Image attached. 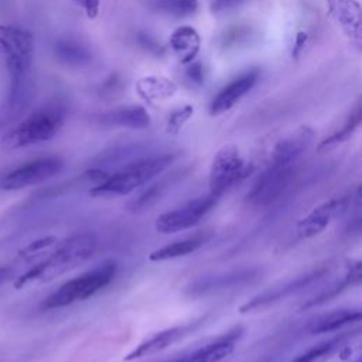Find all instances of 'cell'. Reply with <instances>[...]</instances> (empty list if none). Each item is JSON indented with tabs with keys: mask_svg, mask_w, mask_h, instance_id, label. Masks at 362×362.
<instances>
[{
	"mask_svg": "<svg viewBox=\"0 0 362 362\" xmlns=\"http://www.w3.org/2000/svg\"><path fill=\"white\" fill-rule=\"evenodd\" d=\"M192 113H194V107L191 105H184V106L173 110L170 113V116L167 117L165 132L173 136L178 134L180 130L182 129V126L189 120Z\"/></svg>",
	"mask_w": 362,
	"mask_h": 362,
	"instance_id": "27",
	"label": "cell"
},
{
	"mask_svg": "<svg viewBox=\"0 0 362 362\" xmlns=\"http://www.w3.org/2000/svg\"><path fill=\"white\" fill-rule=\"evenodd\" d=\"M175 157V154L165 153L136 158L124 164L113 174L106 175L89 191V194L92 197L102 198L127 195L136 188L150 182L153 178L163 174L173 164Z\"/></svg>",
	"mask_w": 362,
	"mask_h": 362,
	"instance_id": "2",
	"label": "cell"
},
{
	"mask_svg": "<svg viewBox=\"0 0 362 362\" xmlns=\"http://www.w3.org/2000/svg\"><path fill=\"white\" fill-rule=\"evenodd\" d=\"M161 6L170 13L187 16L198 8V0H163Z\"/></svg>",
	"mask_w": 362,
	"mask_h": 362,
	"instance_id": "28",
	"label": "cell"
},
{
	"mask_svg": "<svg viewBox=\"0 0 362 362\" xmlns=\"http://www.w3.org/2000/svg\"><path fill=\"white\" fill-rule=\"evenodd\" d=\"M62 124L64 110L59 106L41 107L6 132L0 140V147L10 151L51 140Z\"/></svg>",
	"mask_w": 362,
	"mask_h": 362,
	"instance_id": "5",
	"label": "cell"
},
{
	"mask_svg": "<svg viewBox=\"0 0 362 362\" xmlns=\"http://www.w3.org/2000/svg\"><path fill=\"white\" fill-rule=\"evenodd\" d=\"M259 76L260 71L257 68H253L235 78L226 86H223L211 102V115L218 116L230 110L246 93H249L253 89Z\"/></svg>",
	"mask_w": 362,
	"mask_h": 362,
	"instance_id": "15",
	"label": "cell"
},
{
	"mask_svg": "<svg viewBox=\"0 0 362 362\" xmlns=\"http://www.w3.org/2000/svg\"><path fill=\"white\" fill-rule=\"evenodd\" d=\"M327 13L342 30L348 40L361 48L362 44V17L361 4L356 0H327Z\"/></svg>",
	"mask_w": 362,
	"mask_h": 362,
	"instance_id": "13",
	"label": "cell"
},
{
	"mask_svg": "<svg viewBox=\"0 0 362 362\" xmlns=\"http://www.w3.org/2000/svg\"><path fill=\"white\" fill-rule=\"evenodd\" d=\"M74 1L85 11L88 18L93 20V18L98 17L100 0H74Z\"/></svg>",
	"mask_w": 362,
	"mask_h": 362,
	"instance_id": "31",
	"label": "cell"
},
{
	"mask_svg": "<svg viewBox=\"0 0 362 362\" xmlns=\"http://www.w3.org/2000/svg\"><path fill=\"white\" fill-rule=\"evenodd\" d=\"M54 55L58 61L71 66L88 65L92 61L90 49L72 40H61L55 42Z\"/></svg>",
	"mask_w": 362,
	"mask_h": 362,
	"instance_id": "24",
	"label": "cell"
},
{
	"mask_svg": "<svg viewBox=\"0 0 362 362\" xmlns=\"http://www.w3.org/2000/svg\"><path fill=\"white\" fill-rule=\"evenodd\" d=\"M246 0H211V11L212 13H228L236 7H239Z\"/></svg>",
	"mask_w": 362,
	"mask_h": 362,
	"instance_id": "30",
	"label": "cell"
},
{
	"mask_svg": "<svg viewBox=\"0 0 362 362\" xmlns=\"http://www.w3.org/2000/svg\"><path fill=\"white\" fill-rule=\"evenodd\" d=\"M139 42L143 45V47H146L147 49H150L151 52H154V54H161V47H160V44L151 37V35H148V34H144V33H140V35H139Z\"/></svg>",
	"mask_w": 362,
	"mask_h": 362,
	"instance_id": "32",
	"label": "cell"
},
{
	"mask_svg": "<svg viewBox=\"0 0 362 362\" xmlns=\"http://www.w3.org/2000/svg\"><path fill=\"white\" fill-rule=\"evenodd\" d=\"M13 274V270L10 267H6V266H0V284L4 283L6 280H8Z\"/></svg>",
	"mask_w": 362,
	"mask_h": 362,
	"instance_id": "34",
	"label": "cell"
},
{
	"mask_svg": "<svg viewBox=\"0 0 362 362\" xmlns=\"http://www.w3.org/2000/svg\"><path fill=\"white\" fill-rule=\"evenodd\" d=\"M354 362H361V358H359V356H358V358H356V359H355V361H354Z\"/></svg>",
	"mask_w": 362,
	"mask_h": 362,
	"instance_id": "35",
	"label": "cell"
},
{
	"mask_svg": "<svg viewBox=\"0 0 362 362\" xmlns=\"http://www.w3.org/2000/svg\"><path fill=\"white\" fill-rule=\"evenodd\" d=\"M136 90L148 103L171 98L177 92V85L168 78L158 75L143 76L136 82Z\"/></svg>",
	"mask_w": 362,
	"mask_h": 362,
	"instance_id": "21",
	"label": "cell"
},
{
	"mask_svg": "<svg viewBox=\"0 0 362 362\" xmlns=\"http://www.w3.org/2000/svg\"><path fill=\"white\" fill-rule=\"evenodd\" d=\"M219 198L206 192L187 201L185 204L157 216L154 228L160 233H175L187 230L197 223L218 204Z\"/></svg>",
	"mask_w": 362,
	"mask_h": 362,
	"instance_id": "8",
	"label": "cell"
},
{
	"mask_svg": "<svg viewBox=\"0 0 362 362\" xmlns=\"http://www.w3.org/2000/svg\"><path fill=\"white\" fill-rule=\"evenodd\" d=\"M0 52L11 79V105L20 96L23 82L34 58L33 34L13 24H0Z\"/></svg>",
	"mask_w": 362,
	"mask_h": 362,
	"instance_id": "3",
	"label": "cell"
},
{
	"mask_svg": "<svg viewBox=\"0 0 362 362\" xmlns=\"http://www.w3.org/2000/svg\"><path fill=\"white\" fill-rule=\"evenodd\" d=\"M96 247L98 238L95 233L82 232L72 235L59 243L47 257L20 274L14 280V287L21 288L33 283L51 281L85 263L95 253Z\"/></svg>",
	"mask_w": 362,
	"mask_h": 362,
	"instance_id": "1",
	"label": "cell"
},
{
	"mask_svg": "<svg viewBox=\"0 0 362 362\" xmlns=\"http://www.w3.org/2000/svg\"><path fill=\"white\" fill-rule=\"evenodd\" d=\"M344 335H339V337H335V338H331L328 341H324L318 345H314L311 348H308L307 351L301 352L300 355H297L293 361L290 362H320L322 359H325L327 356H329L335 348L344 341Z\"/></svg>",
	"mask_w": 362,
	"mask_h": 362,
	"instance_id": "26",
	"label": "cell"
},
{
	"mask_svg": "<svg viewBox=\"0 0 362 362\" xmlns=\"http://www.w3.org/2000/svg\"><path fill=\"white\" fill-rule=\"evenodd\" d=\"M242 327H233L229 331L223 332L222 335L216 337L215 339L209 341L208 344L171 362H219L233 352L235 345L242 337Z\"/></svg>",
	"mask_w": 362,
	"mask_h": 362,
	"instance_id": "14",
	"label": "cell"
},
{
	"mask_svg": "<svg viewBox=\"0 0 362 362\" xmlns=\"http://www.w3.org/2000/svg\"><path fill=\"white\" fill-rule=\"evenodd\" d=\"M249 171L250 167L240 156L236 146L228 144L221 147L212 158L208 192L221 199L222 195L243 180Z\"/></svg>",
	"mask_w": 362,
	"mask_h": 362,
	"instance_id": "6",
	"label": "cell"
},
{
	"mask_svg": "<svg viewBox=\"0 0 362 362\" xmlns=\"http://www.w3.org/2000/svg\"><path fill=\"white\" fill-rule=\"evenodd\" d=\"M206 240V236L204 233H195L192 236L171 242L168 245H164L160 249L153 250L148 255L150 262H167V260H174L178 257L188 256L194 252H197Z\"/></svg>",
	"mask_w": 362,
	"mask_h": 362,
	"instance_id": "18",
	"label": "cell"
},
{
	"mask_svg": "<svg viewBox=\"0 0 362 362\" xmlns=\"http://www.w3.org/2000/svg\"><path fill=\"white\" fill-rule=\"evenodd\" d=\"M361 281V263L355 262L351 263L346 267V272L344 273V276L341 277V280L335 281L331 287L324 288L321 293H318L317 296H314L313 298H310L307 303H304L301 305V308H310V307H315L318 304H322L325 301H328L329 298L338 296L339 293H342L346 288H351L352 286L359 284Z\"/></svg>",
	"mask_w": 362,
	"mask_h": 362,
	"instance_id": "22",
	"label": "cell"
},
{
	"mask_svg": "<svg viewBox=\"0 0 362 362\" xmlns=\"http://www.w3.org/2000/svg\"><path fill=\"white\" fill-rule=\"evenodd\" d=\"M296 164H284L269 161L266 168L253 182L246 195V201L252 206H269L279 199L290 185L294 175Z\"/></svg>",
	"mask_w": 362,
	"mask_h": 362,
	"instance_id": "7",
	"label": "cell"
},
{
	"mask_svg": "<svg viewBox=\"0 0 362 362\" xmlns=\"http://www.w3.org/2000/svg\"><path fill=\"white\" fill-rule=\"evenodd\" d=\"M305 41H307V34L300 31L296 37V44H294V48H293V57H297L301 51V48L305 45Z\"/></svg>",
	"mask_w": 362,
	"mask_h": 362,
	"instance_id": "33",
	"label": "cell"
},
{
	"mask_svg": "<svg viewBox=\"0 0 362 362\" xmlns=\"http://www.w3.org/2000/svg\"><path fill=\"white\" fill-rule=\"evenodd\" d=\"M327 272V267L322 266V267H318V269H314L308 273H304L301 276H297L296 279H291V280H287L286 283L280 284V286H276V287H270L267 290H264L263 293L257 294L256 297L250 298L249 301H246L240 308L239 311L242 314L245 313H250V311H255V310H260V308H264L281 298H286L303 288H305L307 286H310L314 280H317L320 276H322L324 273Z\"/></svg>",
	"mask_w": 362,
	"mask_h": 362,
	"instance_id": "12",
	"label": "cell"
},
{
	"mask_svg": "<svg viewBox=\"0 0 362 362\" xmlns=\"http://www.w3.org/2000/svg\"><path fill=\"white\" fill-rule=\"evenodd\" d=\"M181 173H171L164 175L160 181L154 182L153 185H150L143 194H140L136 199H133L132 202H129L127 208L133 212H141L146 211L147 208H150L151 205H154L168 189L171 185H175L180 180Z\"/></svg>",
	"mask_w": 362,
	"mask_h": 362,
	"instance_id": "23",
	"label": "cell"
},
{
	"mask_svg": "<svg viewBox=\"0 0 362 362\" xmlns=\"http://www.w3.org/2000/svg\"><path fill=\"white\" fill-rule=\"evenodd\" d=\"M349 195L334 197L314 206L307 215H304L296 226V233L301 239H310L320 235L339 214H342L348 204Z\"/></svg>",
	"mask_w": 362,
	"mask_h": 362,
	"instance_id": "10",
	"label": "cell"
},
{
	"mask_svg": "<svg viewBox=\"0 0 362 362\" xmlns=\"http://www.w3.org/2000/svg\"><path fill=\"white\" fill-rule=\"evenodd\" d=\"M62 167L64 161L57 156L37 157L3 175L0 178V189L17 191L41 184L57 175Z\"/></svg>",
	"mask_w": 362,
	"mask_h": 362,
	"instance_id": "9",
	"label": "cell"
},
{
	"mask_svg": "<svg viewBox=\"0 0 362 362\" xmlns=\"http://www.w3.org/2000/svg\"><path fill=\"white\" fill-rule=\"evenodd\" d=\"M205 321L204 317L189 321L187 324L182 325H174L170 328H165L163 331H158L156 334H153L151 337L146 338L144 341H141L136 348H133L126 356L124 361L126 362H132L136 359H141L150 355H154L157 352H161L164 349H167L168 346L177 344L178 341H181L182 338L188 337L189 334H192L202 322Z\"/></svg>",
	"mask_w": 362,
	"mask_h": 362,
	"instance_id": "11",
	"label": "cell"
},
{
	"mask_svg": "<svg viewBox=\"0 0 362 362\" xmlns=\"http://www.w3.org/2000/svg\"><path fill=\"white\" fill-rule=\"evenodd\" d=\"M117 273L116 260H105L93 269L65 281L42 303L47 310L68 307L85 301L107 287Z\"/></svg>",
	"mask_w": 362,
	"mask_h": 362,
	"instance_id": "4",
	"label": "cell"
},
{
	"mask_svg": "<svg viewBox=\"0 0 362 362\" xmlns=\"http://www.w3.org/2000/svg\"><path fill=\"white\" fill-rule=\"evenodd\" d=\"M314 139V132L307 127L301 126L283 139H280L270 153L269 161L276 163H284V164H297L300 157L304 154V151L308 148Z\"/></svg>",
	"mask_w": 362,
	"mask_h": 362,
	"instance_id": "16",
	"label": "cell"
},
{
	"mask_svg": "<svg viewBox=\"0 0 362 362\" xmlns=\"http://www.w3.org/2000/svg\"><path fill=\"white\" fill-rule=\"evenodd\" d=\"M170 45L180 57L181 64L187 65L197 57L201 47V38L194 27L181 25L171 34Z\"/></svg>",
	"mask_w": 362,
	"mask_h": 362,
	"instance_id": "19",
	"label": "cell"
},
{
	"mask_svg": "<svg viewBox=\"0 0 362 362\" xmlns=\"http://www.w3.org/2000/svg\"><path fill=\"white\" fill-rule=\"evenodd\" d=\"M187 69H185V78L197 86H201L205 81V74H204V68L199 62H189L187 64Z\"/></svg>",
	"mask_w": 362,
	"mask_h": 362,
	"instance_id": "29",
	"label": "cell"
},
{
	"mask_svg": "<svg viewBox=\"0 0 362 362\" xmlns=\"http://www.w3.org/2000/svg\"><path fill=\"white\" fill-rule=\"evenodd\" d=\"M98 120L105 126H120L127 129H146L151 123L148 112L140 105L120 106L112 109L102 113Z\"/></svg>",
	"mask_w": 362,
	"mask_h": 362,
	"instance_id": "17",
	"label": "cell"
},
{
	"mask_svg": "<svg viewBox=\"0 0 362 362\" xmlns=\"http://www.w3.org/2000/svg\"><path fill=\"white\" fill-rule=\"evenodd\" d=\"M361 120H362V107H361V102L358 100L355 103V106L352 107V110L349 112L348 117L345 119L342 127L335 130L334 133H331L328 137H325L318 144V150H325V148H329V147H334L339 143L346 141L355 133V130L359 127Z\"/></svg>",
	"mask_w": 362,
	"mask_h": 362,
	"instance_id": "25",
	"label": "cell"
},
{
	"mask_svg": "<svg viewBox=\"0 0 362 362\" xmlns=\"http://www.w3.org/2000/svg\"><path fill=\"white\" fill-rule=\"evenodd\" d=\"M359 320H361L359 308H339L314 320V322L310 324L308 331L311 334L334 332L337 329H341L345 325L358 322Z\"/></svg>",
	"mask_w": 362,
	"mask_h": 362,
	"instance_id": "20",
	"label": "cell"
}]
</instances>
